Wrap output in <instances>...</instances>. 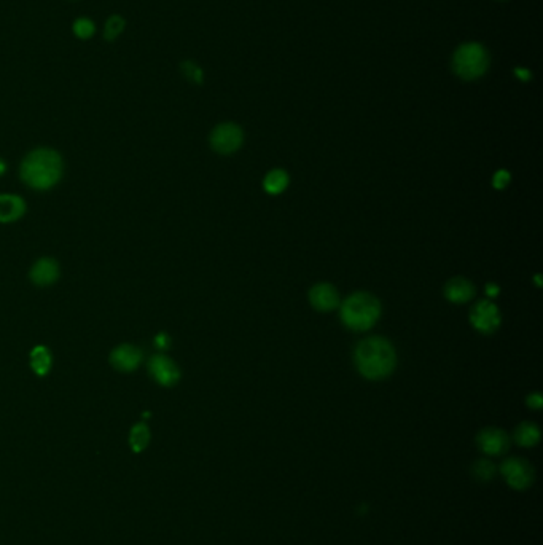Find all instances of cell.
<instances>
[{
  "label": "cell",
  "mask_w": 543,
  "mask_h": 545,
  "mask_svg": "<svg viewBox=\"0 0 543 545\" xmlns=\"http://www.w3.org/2000/svg\"><path fill=\"white\" fill-rule=\"evenodd\" d=\"M354 362L359 373L368 379H384L397 365L395 349L389 340L368 337L359 341L354 351Z\"/></svg>",
  "instance_id": "6da1fadb"
},
{
  "label": "cell",
  "mask_w": 543,
  "mask_h": 545,
  "mask_svg": "<svg viewBox=\"0 0 543 545\" xmlns=\"http://www.w3.org/2000/svg\"><path fill=\"white\" fill-rule=\"evenodd\" d=\"M64 163L56 150L36 148L27 153L19 168V175L34 190H49L63 177Z\"/></svg>",
  "instance_id": "7a4b0ae2"
},
{
  "label": "cell",
  "mask_w": 543,
  "mask_h": 545,
  "mask_svg": "<svg viewBox=\"0 0 543 545\" xmlns=\"http://www.w3.org/2000/svg\"><path fill=\"white\" fill-rule=\"evenodd\" d=\"M341 321L345 326L363 332L375 326L381 316V303L368 292H356L341 303Z\"/></svg>",
  "instance_id": "3957f363"
},
{
  "label": "cell",
  "mask_w": 543,
  "mask_h": 545,
  "mask_svg": "<svg viewBox=\"0 0 543 545\" xmlns=\"http://www.w3.org/2000/svg\"><path fill=\"white\" fill-rule=\"evenodd\" d=\"M489 68V53L480 43H464L454 53L452 69L464 80H476Z\"/></svg>",
  "instance_id": "277c9868"
},
{
  "label": "cell",
  "mask_w": 543,
  "mask_h": 545,
  "mask_svg": "<svg viewBox=\"0 0 543 545\" xmlns=\"http://www.w3.org/2000/svg\"><path fill=\"white\" fill-rule=\"evenodd\" d=\"M244 142V133L235 123H221L210 134V145L221 155H230L241 148Z\"/></svg>",
  "instance_id": "5b68a950"
},
{
  "label": "cell",
  "mask_w": 543,
  "mask_h": 545,
  "mask_svg": "<svg viewBox=\"0 0 543 545\" xmlns=\"http://www.w3.org/2000/svg\"><path fill=\"white\" fill-rule=\"evenodd\" d=\"M501 321L502 316L501 313H498V308L489 300L478 301L472 308V313H470V322H472V326L485 335L494 333L498 326H501Z\"/></svg>",
  "instance_id": "8992f818"
},
{
  "label": "cell",
  "mask_w": 543,
  "mask_h": 545,
  "mask_svg": "<svg viewBox=\"0 0 543 545\" xmlns=\"http://www.w3.org/2000/svg\"><path fill=\"white\" fill-rule=\"evenodd\" d=\"M148 372H150L155 381L164 388L174 386L180 379L179 367L175 365V362L171 359V357L164 354H157L150 357V361H148Z\"/></svg>",
  "instance_id": "52a82bcc"
},
{
  "label": "cell",
  "mask_w": 543,
  "mask_h": 545,
  "mask_svg": "<svg viewBox=\"0 0 543 545\" xmlns=\"http://www.w3.org/2000/svg\"><path fill=\"white\" fill-rule=\"evenodd\" d=\"M502 473L507 478L510 487L517 489H524L532 484L534 480V471L528 461L519 458H508L502 464Z\"/></svg>",
  "instance_id": "ba28073f"
},
{
  "label": "cell",
  "mask_w": 543,
  "mask_h": 545,
  "mask_svg": "<svg viewBox=\"0 0 543 545\" xmlns=\"http://www.w3.org/2000/svg\"><path fill=\"white\" fill-rule=\"evenodd\" d=\"M142 351L134 345H120L110 354V362L120 372H134L142 362Z\"/></svg>",
  "instance_id": "9c48e42d"
},
{
  "label": "cell",
  "mask_w": 543,
  "mask_h": 545,
  "mask_svg": "<svg viewBox=\"0 0 543 545\" xmlns=\"http://www.w3.org/2000/svg\"><path fill=\"white\" fill-rule=\"evenodd\" d=\"M478 445L486 455L498 456L508 450L510 439L501 429L487 427L478 434Z\"/></svg>",
  "instance_id": "30bf717a"
},
{
  "label": "cell",
  "mask_w": 543,
  "mask_h": 545,
  "mask_svg": "<svg viewBox=\"0 0 543 545\" xmlns=\"http://www.w3.org/2000/svg\"><path fill=\"white\" fill-rule=\"evenodd\" d=\"M309 301L317 311H331L340 306V294L331 284L320 283L315 284L309 292Z\"/></svg>",
  "instance_id": "8fae6325"
},
{
  "label": "cell",
  "mask_w": 543,
  "mask_h": 545,
  "mask_svg": "<svg viewBox=\"0 0 543 545\" xmlns=\"http://www.w3.org/2000/svg\"><path fill=\"white\" fill-rule=\"evenodd\" d=\"M31 281L38 287H48L59 278V265L53 258H40L31 268Z\"/></svg>",
  "instance_id": "7c38bea8"
},
{
  "label": "cell",
  "mask_w": 543,
  "mask_h": 545,
  "mask_svg": "<svg viewBox=\"0 0 543 545\" xmlns=\"http://www.w3.org/2000/svg\"><path fill=\"white\" fill-rule=\"evenodd\" d=\"M26 212V203L18 195H0V223H13Z\"/></svg>",
  "instance_id": "4fadbf2b"
},
{
  "label": "cell",
  "mask_w": 543,
  "mask_h": 545,
  "mask_svg": "<svg viewBox=\"0 0 543 545\" xmlns=\"http://www.w3.org/2000/svg\"><path fill=\"white\" fill-rule=\"evenodd\" d=\"M475 294L473 283L465 278H454L445 285V297L451 303H467L473 299Z\"/></svg>",
  "instance_id": "5bb4252c"
},
{
  "label": "cell",
  "mask_w": 543,
  "mask_h": 545,
  "mask_svg": "<svg viewBox=\"0 0 543 545\" xmlns=\"http://www.w3.org/2000/svg\"><path fill=\"white\" fill-rule=\"evenodd\" d=\"M52 354H49L48 348L45 346H37L34 351L31 352V367L38 377H45L52 368Z\"/></svg>",
  "instance_id": "9a60e30c"
},
{
  "label": "cell",
  "mask_w": 543,
  "mask_h": 545,
  "mask_svg": "<svg viewBox=\"0 0 543 545\" xmlns=\"http://www.w3.org/2000/svg\"><path fill=\"white\" fill-rule=\"evenodd\" d=\"M263 185L268 193L279 195L287 189V185H289V175H287L284 169H273L265 177Z\"/></svg>",
  "instance_id": "2e32d148"
},
{
  "label": "cell",
  "mask_w": 543,
  "mask_h": 545,
  "mask_svg": "<svg viewBox=\"0 0 543 545\" xmlns=\"http://www.w3.org/2000/svg\"><path fill=\"white\" fill-rule=\"evenodd\" d=\"M514 439L523 447H534L540 440V431L534 422H523L514 432Z\"/></svg>",
  "instance_id": "e0dca14e"
},
{
  "label": "cell",
  "mask_w": 543,
  "mask_h": 545,
  "mask_svg": "<svg viewBox=\"0 0 543 545\" xmlns=\"http://www.w3.org/2000/svg\"><path fill=\"white\" fill-rule=\"evenodd\" d=\"M148 442H150V431L143 422L136 424L134 427L131 429L129 434V445L131 448L136 451V453H141L147 448Z\"/></svg>",
  "instance_id": "ac0fdd59"
},
{
  "label": "cell",
  "mask_w": 543,
  "mask_h": 545,
  "mask_svg": "<svg viewBox=\"0 0 543 545\" xmlns=\"http://www.w3.org/2000/svg\"><path fill=\"white\" fill-rule=\"evenodd\" d=\"M494 472H496L494 464L487 459L478 461L473 467V473L476 475V478H478V480H483V482L491 480V478L494 477Z\"/></svg>",
  "instance_id": "d6986e66"
},
{
  "label": "cell",
  "mask_w": 543,
  "mask_h": 545,
  "mask_svg": "<svg viewBox=\"0 0 543 545\" xmlns=\"http://www.w3.org/2000/svg\"><path fill=\"white\" fill-rule=\"evenodd\" d=\"M123 27H125L123 18H120V16H112V18L107 21V24H105V37H107L109 40H113L115 37H118L121 34Z\"/></svg>",
  "instance_id": "ffe728a7"
},
{
  "label": "cell",
  "mask_w": 543,
  "mask_h": 545,
  "mask_svg": "<svg viewBox=\"0 0 543 545\" xmlns=\"http://www.w3.org/2000/svg\"><path fill=\"white\" fill-rule=\"evenodd\" d=\"M74 32L77 37L80 38H90L94 34V23L88 18H80L75 21Z\"/></svg>",
  "instance_id": "44dd1931"
},
{
  "label": "cell",
  "mask_w": 543,
  "mask_h": 545,
  "mask_svg": "<svg viewBox=\"0 0 543 545\" xmlns=\"http://www.w3.org/2000/svg\"><path fill=\"white\" fill-rule=\"evenodd\" d=\"M182 72H184L187 79L191 80L193 84H201L203 81V70L199 69L195 63H191V61H187V63L182 64Z\"/></svg>",
  "instance_id": "7402d4cb"
},
{
  "label": "cell",
  "mask_w": 543,
  "mask_h": 545,
  "mask_svg": "<svg viewBox=\"0 0 543 545\" xmlns=\"http://www.w3.org/2000/svg\"><path fill=\"white\" fill-rule=\"evenodd\" d=\"M492 182H494V187H497V189H505L510 182V174L507 171H498Z\"/></svg>",
  "instance_id": "603a6c76"
},
{
  "label": "cell",
  "mask_w": 543,
  "mask_h": 545,
  "mask_svg": "<svg viewBox=\"0 0 543 545\" xmlns=\"http://www.w3.org/2000/svg\"><path fill=\"white\" fill-rule=\"evenodd\" d=\"M155 345H157L158 349H168L169 345H171V340H169V335L166 333H159L155 337Z\"/></svg>",
  "instance_id": "cb8c5ba5"
},
{
  "label": "cell",
  "mask_w": 543,
  "mask_h": 545,
  "mask_svg": "<svg viewBox=\"0 0 543 545\" xmlns=\"http://www.w3.org/2000/svg\"><path fill=\"white\" fill-rule=\"evenodd\" d=\"M528 404H529L530 406H534V409H540L543 402H542V397H540L539 394H532L530 397H529V402H528Z\"/></svg>",
  "instance_id": "d4e9b609"
},
{
  "label": "cell",
  "mask_w": 543,
  "mask_h": 545,
  "mask_svg": "<svg viewBox=\"0 0 543 545\" xmlns=\"http://www.w3.org/2000/svg\"><path fill=\"white\" fill-rule=\"evenodd\" d=\"M487 295L489 297H496L498 294V287L496 284H487Z\"/></svg>",
  "instance_id": "484cf974"
},
{
  "label": "cell",
  "mask_w": 543,
  "mask_h": 545,
  "mask_svg": "<svg viewBox=\"0 0 543 545\" xmlns=\"http://www.w3.org/2000/svg\"><path fill=\"white\" fill-rule=\"evenodd\" d=\"M5 171H7V163H5L3 159L0 158V175L5 174Z\"/></svg>",
  "instance_id": "4316f807"
}]
</instances>
